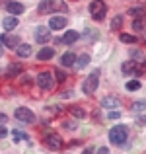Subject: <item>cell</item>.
<instances>
[{
    "instance_id": "13",
    "label": "cell",
    "mask_w": 146,
    "mask_h": 154,
    "mask_svg": "<svg viewBox=\"0 0 146 154\" xmlns=\"http://www.w3.org/2000/svg\"><path fill=\"white\" fill-rule=\"evenodd\" d=\"M31 53H33V49H31V45H27V43H23V45H20L18 49H16V55H18L20 59H27V57H31Z\"/></svg>"
},
{
    "instance_id": "19",
    "label": "cell",
    "mask_w": 146,
    "mask_h": 154,
    "mask_svg": "<svg viewBox=\"0 0 146 154\" xmlns=\"http://www.w3.org/2000/svg\"><path fill=\"white\" fill-rule=\"evenodd\" d=\"M136 64H138V63H135V60H127V63H123V72H125V74H135V72H136Z\"/></svg>"
},
{
    "instance_id": "11",
    "label": "cell",
    "mask_w": 146,
    "mask_h": 154,
    "mask_svg": "<svg viewBox=\"0 0 146 154\" xmlns=\"http://www.w3.org/2000/svg\"><path fill=\"white\" fill-rule=\"evenodd\" d=\"M119 105H121V100L115 98V96H107V98L101 100V107H105V109H117Z\"/></svg>"
},
{
    "instance_id": "15",
    "label": "cell",
    "mask_w": 146,
    "mask_h": 154,
    "mask_svg": "<svg viewBox=\"0 0 146 154\" xmlns=\"http://www.w3.org/2000/svg\"><path fill=\"white\" fill-rule=\"evenodd\" d=\"M6 10L10 12L12 16H18V14H22V12H23V4H20V2H8L6 4Z\"/></svg>"
},
{
    "instance_id": "10",
    "label": "cell",
    "mask_w": 146,
    "mask_h": 154,
    "mask_svg": "<svg viewBox=\"0 0 146 154\" xmlns=\"http://www.w3.org/2000/svg\"><path fill=\"white\" fill-rule=\"evenodd\" d=\"M45 143H47V146H49V148H53V150H60V148L64 146L62 139H60L59 135H47Z\"/></svg>"
},
{
    "instance_id": "9",
    "label": "cell",
    "mask_w": 146,
    "mask_h": 154,
    "mask_svg": "<svg viewBox=\"0 0 146 154\" xmlns=\"http://www.w3.org/2000/svg\"><path fill=\"white\" fill-rule=\"evenodd\" d=\"M49 39H51V31H49V27L39 26L37 29H35V41H37V43H47Z\"/></svg>"
},
{
    "instance_id": "25",
    "label": "cell",
    "mask_w": 146,
    "mask_h": 154,
    "mask_svg": "<svg viewBox=\"0 0 146 154\" xmlns=\"http://www.w3.org/2000/svg\"><path fill=\"white\" fill-rule=\"evenodd\" d=\"M121 26H123V18H121V16H115V20L111 22V29L113 31H119Z\"/></svg>"
},
{
    "instance_id": "23",
    "label": "cell",
    "mask_w": 146,
    "mask_h": 154,
    "mask_svg": "<svg viewBox=\"0 0 146 154\" xmlns=\"http://www.w3.org/2000/svg\"><path fill=\"white\" fill-rule=\"evenodd\" d=\"M68 111H70V113H72L74 117H78V119H82V117H86V109L78 107V105H74V107H70Z\"/></svg>"
},
{
    "instance_id": "18",
    "label": "cell",
    "mask_w": 146,
    "mask_h": 154,
    "mask_svg": "<svg viewBox=\"0 0 146 154\" xmlns=\"http://www.w3.org/2000/svg\"><path fill=\"white\" fill-rule=\"evenodd\" d=\"M88 64H90V55H88V53H84V55H80L78 59H76V64H74V66L78 68V70H82L84 66H88Z\"/></svg>"
},
{
    "instance_id": "7",
    "label": "cell",
    "mask_w": 146,
    "mask_h": 154,
    "mask_svg": "<svg viewBox=\"0 0 146 154\" xmlns=\"http://www.w3.org/2000/svg\"><path fill=\"white\" fill-rule=\"evenodd\" d=\"M0 43H4L6 49H18L22 45V39L16 35H0Z\"/></svg>"
},
{
    "instance_id": "4",
    "label": "cell",
    "mask_w": 146,
    "mask_h": 154,
    "mask_svg": "<svg viewBox=\"0 0 146 154\" xmlns=\"http://www.w3.org/2000/svg\"><path fill=\"white\" fill-rule=\"evenodd\" d=\"M90 14H92V18H94L96 22H101V20L105 18V14H107V6H105L103 0H94V2L90 4Z\"/></svg>"
},
{
    "instance_id": "26",
    "label": "cell",
    "mask_w": 146,
    "mask_h": 154,
    "mask_svg": "<svg viewBox=\"0 0 146 154\" xmlns=\"http://www.w3.org/2000/svg\"><path fill=\"white\" fill-rule=\"evenodd\" d=\"M131 109H132L135 113H140V111H144V109H146V102H135V103L131 105Z\"/></svg>"
},
{
    "instance_id": "22",
    "label": "cell",
    "mask_w": 146,
    "mask_h": 154,
    "mask_svg": "<svg viewBox=\"0 0 146 154\" xmlns=\"http://www.w3.org/2000/svg\"><path fill=\"white\" fill-rule=\"evenodd\" d=\"M129 16H136V18H144V16H146V8H144V6H138V8H131V10H129Z\"/></svg>"
},
{
    "instance_id": "29",
    "label": "cell",
    "mask_w": 146,
    "mask_h": 154,
    "mask_svg": "<svg viewBox=\"0 0 146 154\" xmlns=\"http://www.w3.org/2000/svg\"><path fill=\"white\" fill-rule=\"evenodd\" d=\"M55 74H56V80H59V82H64V80H66V74H64V72L60 70V68L55 72Z\"/></svg>"
},
{
    "instance_id": "37",
    "label": "cell",
    "mask_w": 146,
    "mask_h": 154,
    "mask_svg": "<svg viewBox=\"0 0 146 154\" xmlns=\"http://www.w3.org/2000/svg\"><path fill=\"white\" fill-rule=\"evenodd\" d=\"M2 53H4V43H0V57H2Z\"/></svg>"
},
{
    "instance_id": "36",
    "label": "cell",
    "mask_w": 146,
    "mask_h": 154,
    "mask_svg": "<svg viewBox=\"0 0 146 154\" xmlns=\"http://www.w3.org/2000/svg\"><path fill=\"white\" fill-rule=\"evenodd\" d=\"M82 154H94V148H86V150H84Z\"/></svg>"
},
{
    "instance_id": "35",
    "label": "cell",
    "mask_w": 146,
    "mask_h": 154,
    "mask_svg": "<svg viewBox=\"0 0 146 154\" xmlns=\"http://www.w3.org/2000/svg\"><path fill=\"white\" fill-rule=\"evenodd\" d=\"M97 154H109V150H107V148H105V146H101L99 150H97Z\"/></svg>"
},
{
    "instance_id": "27",
    "label": "cell",
    "mask_w": 146,
    "mask_h": 154,
    "mask_svg": "<svg viewBox=\"0 0 146 154\" xmlns=\"http://www.w3.org/2000/svg\"><path fill=\"white\" fill-rule=\"evenodd\" d=\"M121 41L123 43H136L135 35H129V33H121Z\"/></svg>"
},
{
    "instance_id": "3",
    "label": "cell",
    "mask_w": 146,
    "mask_h": 154,
    "mask_svg": "<svg viewBox=\"0 0 146 154\" xmlns=\"http://www.w3.org/2000/svg\"><path fill=\"white\" fill-rule=\"evenodd\" d=\"M55 10H66V6L59 0H41V4L37 6L39 14H53Z\"/></svg>"
},
{
    "instance_id": "2",
    "label": "cell",
    "mask_w": 146,
    "mask_h": 154,
    "mask_svg": "<svg viewBox=\"0 0 146 154\" xmlns=\"http://www.w3.org/2000/svg\"><path fill=\"white\" fill-rule=\"evenodd\" d=\"M99 76H101L99 68L92 70V74L88 76V78L84 80V84H82V90H84V94H94V92H96V88H97V84H99Z\"/></svg>"
},
{
    "instance_id": "31",
    "label": "cell",
    "mask_w": 146,
    "mask_h": 154,
    "mask_svg": "<svg viewBox=\"0 0 146 154\" xmlns=\"http://www.w3.org/2000/svg\"><path fill=\"white\" fill-rule=\"evenodd\" d=\"M8 123V115L6 113H0V125H6Z\"/></svg>"
},
{
    "instance_id": "33",
    "label": "cell",
    "mask_w": 146,
    "mask_h": 154,
    "mask_svg": "<svg viewBox=\"0 0 146 154\" xmlns=\"http://www.w3.org/2000/svg\"><path fill=\"white\" fill-rule=\"evenodd\" d=\"M6 135H8V129L6 127H0V139H4Z\"/></svg>"
},
{
    "instance_id": "17",
    "label": "cell",
    "mask_w": 146,
    "mask_h": 154,
    "mask_svg": "<svg viewBox=\"0 0 146 154\" xmlns=\"http://www.w3.org/2000/svg\"><path fill=\"white\" fill-rule=\"evenodd\" d=\"M2 26H4V29H6V31L14 29V27L18 26V18H16V16H8V18H4Z\"/></svg>"
},
{
    "instance_id": "1",
    "label": "cell",
    "mask_w": 146,
    "mask_h": 154,
    "mask_svg": "<svg viewBox=\"0 0 146 154\" xmlns=\"http://www.w3.org/2000/svg\"><path fill=\"white\" fill-rule=\"evenodd\" d=\"M127 139H129V129L125 127V125H115V127L109 131V140H111L113 144H117V146H123Z\"/></svg>"
},
{
    "instance_id": "24",
    "label": "cell",
    "mask_w": 146,
    "mask_h": 154,
    "mask_svg": "<svg viewBox=\"0 0 146 154\" xmlns=\"http://www.w3.org/2000/svg\"><path fill=\"white\" fill-rule=\"evenodd\" d=\"M125 88H127L129 92H136L140 88V82H138V80H129V82L125 84Z\"/></svg>"
},
{
    "instance_id": "32",
    "label": "cell",
    "mask_w": 146,
    "mask_h": 154,
    "mask_svg": "<svg viewBox=\"0 0 146 154\" xmlns=\"http://www.w3.org/2000/svg\"><path fill=\"white\" fill-rule=\"evenodd\" d=\"M119 117H121L119 111H111V113H109V119H119Z\"/></svg>"
},
{
    "instance_id": "14",
    "label": "cell",
    "mask_w": 146,
    "mask_h": 154,
    "mask_svg": "<svg viewBox=\"0 0 146 154\" xmlns=\"http://www.w3.org/2000/svg\"><path fill=\"white\" fill-rule=\"evenodd\" d=\"M18 74H22V64L20 63H12L10 66H8V70H6V76L8 78H16Z\"/></svg>"
},
{
    "instance_id": "20",
    "label": "cell",
    "mask_w": 146,
    "mask_h": 154,
    "mask_svg": "<svg viewBox=\"0 0 146 154\" xmlns=\"http://www.w3.org/2000/svg\"><path fill=\"white\" fill-rule=\"evenodd\" d=\"M78 37H80L78 31H66V33L62 35V41L64 43H74V41H78Z\"/></svg>"
},
{
    "instance_id": "21",
    "label": "cell",
    "mask_w": 146,
    "mask_h": 154,
    "mask_svg": "<svg viewBox=\"0 0 146 154\" xmlns=\"http://www.w3.org/2000/svg\"><path fill=\"white\" fill-rule=\"evenodd\" d=\"M132 29H135V31L146 29V16H144V18H136L135 22H132Z\"/></svg>"
},
{
    "instance_id": "6",
    "label": "cell",
    "mask_w": 146,
    "mask_h": 154,
    "mask_svg": "<svg viewBox=\"0 0 146 154\" xmlns=\"http://www.w3.org/2000/svg\"><path fill=\"white\" fill-rule=\"evenodd\" d=\"M14 117L18 121H22V123H35L33 111H31V109H27V107H18L14 111Z\"/></svg>"
},
{
    "instance_id": "28",
    "label": "cell",
    "mask_w": 146,
    "mask_h": 154,
    "mask_svg": "<svg viewBox=\"0 0 146 154\" xmlns=\"http://www.w3.org/2000/svg\"><path fill=\"white\" fill-rule=\"evenodd\" d=\"M14 139H16V140H18V143H20V140H22V139H23V140H27V139H29V137H27L26 133H20V131H14Z\"/></svg>"
},
{
    "instance_id": "8",
    "label": "cell",
    "mask_w": 146,
    "mask_h": 154,
    "mask_svg": "<svg viewBox=\"0 0 146 154\" xmlns=\"http://www.w3.org/2000/svg\"><path fill=\"white\" fill-rule=\"evenodd\" d=\"M66 16H53L51 20H49V29L56 31V29H62L64 26H66Z\"/></svg>"
},
{
    "instance_id": "12",
    "label": "cell",
    "mask_w": 146,
    "mask_h": 154,
    "mask_svg": "<svg viewBox=\"0 0 146 154\" xmlns=\"http://www.w3.org/2000/svg\"><path fill=\"white\" fill-rule=\"evenodd\" d=\"M60 64H62V66H74L76 64V55L74 53H64L62 57H60Z\"/></svg>"
},
{
    "instance_id": "5",
    "label": "cell",
    "mask_w": 146,
    "mask_h": 154,
    "mask_svg": "<svg viewBox=\"0 0 146 154\" xmlns=\"http://www.w3.org/2000/svg\"><path fill=\"white\" fill-rule=\"evenodd\" d=\"M35 82H37V86L41 88V90H51V88L55 86V78H53V72H41V74H37Z\"/></svg>"
},
{
    "instance_id": "34",
    "label": "cell",
    "mask_w": 146,
    "mask_h": 154,
    "mask_svg": "<svg viewBox=\"0 0 146 154\" xmlns=\"http://www.w3.org/2000/svg\"><path fill=\"white\" fill-rule=\"evenodd\" d=\"M60 96H62L64 100H66V98H72V92H70V90H66V92H62V94H60Z\"/></svg>"
},
{
    "instance_id": "30",
    "label": "cell",
    "mask_w": 146,
    "mask_h": 154,
    "mask_svg": "<svg viewBox=\"0 0 146 154\" xmlns=\"http://www.w3.org/2000/svg\"><path fill=\"white\" fill-rule=\"evenodd\" d=\"M62 127H64V129H70V131H74V129H76V125L72 123V121H64V123H62Z\"/></svg>"
},
{
    "instance_id": "16",
    "label": "cell",
    "mask_w": 146,
    "mask_h": 154,
    "mask_svg": "<svg viewBox=\"0 0 146 154\" xmlns=\"http://www.w3.org/2000/svg\"><path fill=\"white\" fill-rule=\"evenodd\" d=\"M53 55H55V49H53V47H43V49L37 53V59L39 60H49V59H53Z\"/></svg>"
}]
</instances>
